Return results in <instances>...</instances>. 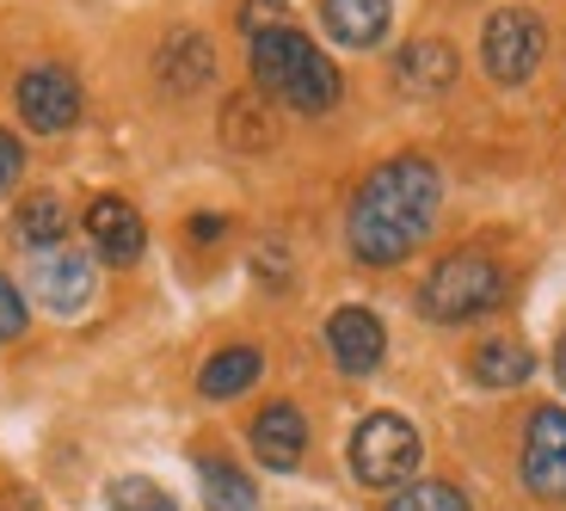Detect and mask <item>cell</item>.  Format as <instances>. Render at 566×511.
<instances>
[{
	"mask_svg": "<svg viewBox=\"0 0 566 511\" xmlns=\"http://www.w3.org/2000/svg\"><path fill=\"white\" fill-rule=\"evenodd\" d=\"M247 383H259V352H253V345H228V352H216L210 364H203V376H198V388L210 400L241 395Z\"/></svg>",
	"mask_w": 566,
	"mask_h": 511,
	"instance_id": "cell-15",
	"label": "cell"
},
{
	"mask_svg": "<svg viewBox=\"0 0 566 511\" xmlns=\"http://www.w3.org/2000/svg\"><path fill=\"white\" fill-rule=\"evenodd\" d=\"M352 469L364 487H400L419 469V431L400 413H369L352 431Z\"/></svg>",
	"mask_w": 566,
	"mask_h": 511,
	"instance_id": "cell-4",
	"label": "cell"
},
{
	"mask_svg": "<svg viewBox=\"0 0 566 511\" xmlns=\"http://www.w3.org/2000/svg\"><path fill=\"white\" fill-rule=\"evenodd\" d=\"M155 69L172 93H198V86L216 81V50L203 43V31H172V38L160 43Z\"/></svg>",
	"mask_w": 566,
	"mask_h": 511,
	"instance_id": "cell-12",
	"label": "cell"
},
{
	"mask_svg": "<svg viewBox=\"0 0 566 511\" xmlns=\"http://www.w3.org/2000/svg\"><path fill=\"white\" fill-rule=\"evenodd\" d=\"M419 302H424L431 321H474V314L505 302V271L486 253H450L431 278H424Z\"/></svg>",
	"mask_w": 566,
	"mask_h": 511,
	"instance_id": "cell-3",
	"label": "cell"
},
{
	"mask_svg": "<svg viewBox=\"0 0 566 511\" xmlns=\"http://www.w3.org/2000/svg\"><path fill=\"white\" fill-rule=\"evenodd\" d=\"M524 481L542 499H566V413L542 407L524 438Z\"/></svg>",
	"mask_w": 566,
	"mask_h": 511,
	"instance_id": "cell-7",
	"label": "cell"
},
{
	"mask_svg": "<svg viewBox=\"0 0 566 511\" xmlns=\"http://www.w3.org/2000/svg\"><path fill=\"white\" fill-rule=\"evenodd\" d=\"M198 474H203V499H210V511H253V481H247L234 462L203 456Z\"/></svg>",
	"mask_w": 566,
	"mask_h": 511,
	"instance_id": "cell-18",
	"label": "cell"
},
{
	"mask_svg": "<svg viewBox=\"0 0 566 511\" xmlns=\"http://www.w3.org/2000/svg\"><path fill=\"white\" fill-rule=\"evenodd\" d=\"M38 296L50 314L86 309V296H93V265H86L81 253H69V247H50V253L38 259Z\"/></svg>",
	"mask_w": 566,
	"mask_h": 511,
	"instance_id": "cell-10",
	"label": "cell"
},
{
	"mask_svg": "<svg viewBox=\"0 0 566 511\" xmlns=\"http://www.w3.org/2000/svg\"><path fill=\"white\" fill-rule=\"evenodd\" d=\"M321 19H326V31H333L339 43L369 50V43L388 38V19H395V7H388V0H321Z\"/></svg>",
	"mask_w": 566,
	"mask_h": 511,
	"instance_id": "cell-13",
	"label": "cell"
},
{
	"mask_svg": "<svg viewBox=\"0 0 566 511\" xmlns=\"http://www.w3.org/2000/svg\"><path fill=\"white\" fill-rule=\"evenodd\" d=\"M395 81L407 86V93H443V86L455 81V50L443 38H412L395 56Z\"/></svg>",
	"mask_w": 566,
	"mask_h": 511,
	"instance_id": "cell-14",
	"label": "cell"
},
{
	"mask_svg": "<svg viewBox=\"0 0 566 511\" xmlns=\"http://www.w3.org/2000/svg\"><path fill=\"white\" fill-rule=\"evenodd\" d=\"M13 234H19L25 247H62V234H69V216H62V204L50 198V191H38V198L19 204Z\"/></svg>",
	"mask_w": 566,
	"mask_h": 511,
	"instance_id": "cell-16",
	"label": "cell"
},
{
	"mask_svg": "<svg viewBox=\"0 0 566 511\" xmlns=\"http://www.w3.org/2000/svg\"><path fill=\"white\" fill-rule=\"evenodd\" d=\"M326 345H333V357H339L345 376H369L388 352L382 321H376L369 309H339L333 314V321H326Z\"/></svg>",
	"mask_w": 566,
	"mask_h": 511,
	"instance_id": "cell-9",
	"label": "cell"
},
{
	"mask_svg": "<svg viewBox=\"0 0 566 511\" xmlns=\"http://www.w3.org/2000/svg\"><path fill=\"white\" fill-rule=\"evenodd\" d=\"M554 369H560V383H566V340H560V352H554Z\"/></svg>",
	"mask_w": 566,
	"mask_h": 511,
	"instance_id": "cell-25",
	"label": "cell"
},
{
	"mask_svg": "<svg viewBox=\"0 0 566 511\" xmlns=\"http://www.w3.org/2000/svg\"><path fill=\"white\" fill-rule=\"evenodd\" d=\"M542 50H548V31H542V19L530 7H499L481 31V62L499 86H524L536 74Z\"/></svg>",
	"mask_w": 566,
	"mask_h": 511,
	"instance_id": "cell-5",
	"label": "cell"
},
{
	"mask_svg": "<svg viewBox=\"0 0 566 511\" xmlns=\"http://www.w3.org/2000/svg\"><path fill=\"white\" fill-rule=\"evenodd\" d=\"M468 369H474V383H486V388H517L530 376V352L511 345V340H486Z\"/></svg>",
	"mask_w": 566,
	"mask_h": 511,
	"instance_id": "cell-17",
	"label": "cell"
},
{
	"mask_svg": "<svg viewBox=\"0 0 566 511\" xmlns=\"http://www.w3.org/2000/svg\"><path fill=\"white\" fill-rule=\"evenodd\" d=\"M438 198H443V185L431 160H419V155L382 160L352 204V253L364 265H400L431 234Z\"/></svg>",
	"mask_w": 566,
	"mask_h": 511,
	"instance_id": "cell-1",
	"label": "cell"
},
{
	"mask_svg": "<svg viewBox=\"0 0 566 511\" xmlns=\"http://www.w3.org/2000/svg\"><path fill=\"white\" fill-rule=\"evenodd\" d=\"M388 511H468V499L455 493L450 481H412L395 493V505Z\"/></svg>",
	"mask_w": 566,
	"mask_h": 511,
	"instance_id": "cell-21",
	"label": "cell"
},
{
	"mask_svg": "<svg viewBox=\"0 0 566 511\" xmlns=\"http://www.w3.org/2000/svg\"><path fill=\"white\" fill-rule=\"evenodd\" d=\"M222 129H228L234 148H265L271 143V124H265V112H259V100H228Z\"/></svg>",
	"mask_w": 566,
	"mask_h": 511,
	"instance_id": "cell-20",
	"label": "cell"
},
{
	"mask_svg": "<svg viewBox=\"0 0 566 511\" xmlns=\"http://www.w3.org/2000/svg\"><path fill=\"white\" fill-rule=\"evenodd\" d=\"M19 173H25V148H19V136H7V129H0V191H13Z\"/></svg>",
	"mask_w": 566,
	"mask_h": 511,
	"instance_id": "cell-23",
	"label": "cell"
},
{
	"mask_svg": "<svg viewBox=\"0 0 566 511\" xmlns=\"http://www.w3.org/2000/svg\"><path fill=\"white\" fill-rule=\"evenodd\" d=\"M222 216H191V241H203V247H210V241H222Z\"/></svg>",
	"mask_w": 566,
	"mask_h": 511,
	"instance_id": "cell-24",
	"label": "cell"
},
{
	"mask_svg": "<svg viewBox=\"0 0 566 511\" xmlns=\"http://www.w3.org/2000/svg\"><path fill=\"white\" fill-rule=\"evenodd\" d=\"M86 234H93V247H99L105 265H136L142 241H148L136 204H124V198H93V210H86Z\"/></svg>",
	"mask_w": 566,
	"mask_h": 511,
	"instance_id": "cell-8",
	"label": "cell"
},
{
	"mask_svg": "<svg viewBox=\"0 0 566 511\" xmlns=\"http://www.w3.org/2000/svg\"><path fill=\"white\" fill-rule=\"evenodd\" d=\"M19 112H25L31 129L62 136V129H74V117H81V86H74L69 69H31L25 81H19Z\"/></svg>",
	"mask_w": 566,
	"mask_h": 511,
	"instance_id": "cell-6",
	"label": "cell"
},
{
	"mask_svg": "<svg viewBox=\"0 0 566 511\" xmlns=\"http://www.w3.org/2000/svg\"><path fill=\"white\" fill-rule=\"evenodd\" d=\"M19 333H25V302H19V290L0 278V345L19 340Z\"/></svg>",
	"mask_w": 566,
	"mask_h": 511,
	"instance_id": "cell-22",
	"label": "cell"
},
{
	"mask_svg": "<svg viewBox=\"0 0 566 511\" xmlns=\"http://www.w3.org/2000/svg\"><path fill=\"white\" fill-rule=\"evenodd\" d=\"M112 511H179V499L160 481H148V474H124L112 487Z\"/></svg>",
	"mask_w": 566,
	"mask_h": 511,
	"instance_id": "cell-19",
	"label": "cell"
},
{
	"mask_svg": "<svg viewBox=\"0 0 566 511\" xmlns=\"http://www.w3.org/2000/svg\"><path fill=\"white\" fill-rule=\"evenodd\" d=\"M253 81L265 86L271 100L296 105V112H326V105L339 100V69L296 25L253 31Z\"/></svg>",
	"mask_w": 566,
	"mask_h": 511,
	"instance_id": "cell-2",
	"label": "cell"
},
{
	"mask_svg": "<svg viewBox=\"0 0 566 511\" xmlns=\"http://www.w3.org/2000/svg\"><path fill=\"white\" fill-rule=\"evenodd\" d=\"M253 450L265 469H296L302 450H308V426H302V413L290 407V400H277V407H265L253 419Z\"/></svg>",
	"mask_w": 566,
	"mask_h": 511,
	"instance_id": "cell-11",
	"label": "cell"
}]
</instances>
